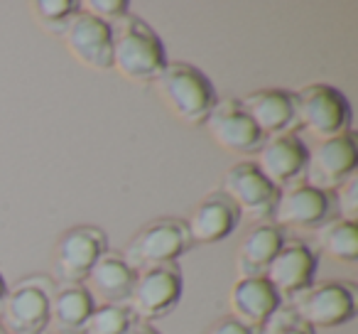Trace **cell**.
I'll return each mask as SVG.
<instances>
[{
  "label": "cell",
  "mask_w": 358,
  "mask_h": 334,
  "mask_svg": "<svg viewBox=\"0 0 358 334\" xmlns=\"http://www.w3.org/2000/svg\"><path fill=\"white\" fill-rule=\"evenodd\" d=\"M108 27L110 45H113L110 69H115L133 84H152L155 76L167 64L164 45L157 32L133 13H128Z\"/></svg>",
  "instance_id": "obj_1"
},
{
  "label": "cell",
  "mask_w": 358,
  "mask_h": 334,
  "mask_svg": "<svg viewBox=\"0 0 358 334\" xmlns=\"http://www.w3.org/2000/svg\"><path fill=\"white\" fill-rule=\"evenodd\" d=\"M152 89L167 111L187 125H201L219 101L211 79L194 64L167 62L155 76Z\"/></svg>",
  "instance_id": "obj_2"
},
{
  "label": "cell",
  "mask_w": 358,
  "mask_h": 334,
  "mask_svg": "<svg viewBox=\"0 0 358 334\" xmlns=\"http://www.w3.org/2000/svg\"><path fill=\"white\" fill-rule=\"evenodd\" d=\"M55 280L47 275H30L17 280L0 305V327L6 334H45L50 327V298Z\"/></svg>",
  "instance_id": "obj_3"
},
{
  "label": "cell",
  "mask_w": 358,
  "mask_h": 334,
  "mask_svg": "<svg viewBox=\"0 0 358 334\" xmlns=\"http://www.w3.org/2000/svg\"><path fill=\"white\" fill-rule=\"evenodd\" d=\"M189 229L187 221L177 216H159L152 219L128 241L123 258L130 263V268L138 273L155 265L177 263L179 256H185L192 249Z\"/></svg>",
  "instance_id": "obj_4"
},
{
  "label": "cell",
  "mask_w": 358,
  "mask_h": 334,
  "mask_svg": "<svg viewBox=\"0 0 358 334\" xmlns=\"http://www.w3.org/2000/svg\"><path fill=\"white\" fill-rule=\"evenodd\" d=\"M304 324L312 329H334L356 317V293L353 285L341 280H322L299 290L287 300Z\"/></svg>",
  "instance_id": "obj_5"
},
{
  "label": "cell",
  "mask_w": 358,
  "mask_h": 334,
  "mask_svg": "<svg viewBox=\"0 0 358 334\" xmlns=\"http://www.w3.org/2000/svg\"><path fill=\"white\" fill-rule=\"evenodd\" d=\"M294 111L297 125H302L317 140L336 138L348 133L351 125V106L348 99L329 84H307L294 91Z\"/></svg>",
  "instance_id": "obj_6"
},
{
  "label": "cell",
  "mask_w": 358,
  "mask_h": 334,
  "mask_svg": "<svg viewBox=\"0 0 358 334\" xmlns=\"http://www.w3.org/2000/svg\"><path fill=\"white\" fill-rule=\"evenodd\" d=\"M182 290H185V278L177 263L138 270L128 307L133 309L135 319L150 324L152 319L167 317L177 307V302L182 300Z\"/></svg>",
  "instance_id": "obj_7"
},
{
  "label": "cell",
  "mask_w": 358,
  "mask_h": 334,
  "mask_svg": "<svg viewBox=\"0 0 358 334\" xmlns=\"http://www.w3.org/2000/svg\"><path fill=\"white\" fill-rule=\"evenodd\" d=\"M358 167V145L353 133H341L336 138L317 140L312 150H307L304 165V185L319 192L336 190L343 180L356 172Z\"/></svg>",
  "instance_id": "obj_8"
},
{
  "label": "cell",
  "mask_w": 358,
  "mask_h": 334,
  "mask_svg": "<svg viewBox=\"0 0 358 334\" xmlns=\"http://www.w3.org/2000/svg\"><path fill=\"white\" fill-rule=\"evenodd\" d=\"M108 251V239L99 226L79 224L66 229L55 246L52 268L59 283H84L101 253Z\"/></svg>",
  "instance_id": "obj_9"
},
{
  "label": "cell",
  "mask_w": 358,
  "mask_h": 334,
  "mask_svg": "<svg viewBox=\"0 0 358 334\" xmlns=\"http://www.w3.org/2000/svg\"><path fill=\"white\" fill-rule=\"evenodd\" d=\"M226 197L236 204L241 216L263 224L273 216L275 202H278L280 190H275L255 167V162H236L231 165L224 175V187H221Z\"/></svg>",
  "instance_id": "obj_10"
},
{
  "label": "cell",
  "mask_w": 358,
  "mask_h": 334,
  "mask_svg": "<svg viewBox=\"0 0 358 334\" xmlns=\"http://www.w3.org/2000/svg\"><path fill=\"white\" fill-rule=\"evenodd\" d=\"M206 130L211 133L216 145L234 155H250L258 153L263 135L255 128L250 116L243 111V104L234 96L219 99L211 109V113L204 120Z\"/></svg>",
  "instance_id": "obj_11"
},
{
  "label": "cell",
  "mask_w": 358,
  "mask_h": 334,
  "mask_svg": "<svg viewBox=\"0 0 358 334\" xmlns=\"http://www.w3.org/2000/svg\"><path fill=\"white\" fill-rule=\"evenodd\" d=\"M307 150L309 148L304 145V140L292 130L270 135V138H263V143H260L255 167L275 190H285V187L294 185L304 172Z\"/></svg>",
  "instance_id": "obj_12"
},
{
  "label": "cell",
  "mask_w": 358,
  "mask_h": 334,
  "mask_svg": "<svg viewBox=\"0 0 358 334\" xmlns=\"http://www.w3.org/2000/svg\"><path fill=\"white\" fill-rule=\"evenodd\" d=\"M317 273V253L304 241H285L270 265L265 268L263 278L278 293L280 300H289L299 290L309 288Z\"/></svg>",
  "instance_id": "obj_13"
},
{
  "label": "cell",
  "mask_w": 358,
  "mask_h": 334,
  "mask_svg": "<svg viewBox=\"0 0 358 334\" xmlns=\"http://www.w3.org/2000/svg\"><path fill=\"white\" fill-rule=\"evenodd\" d=\"M329 209H331V202H329L327 192H319L309 185H294L280 190L278 202H275L273 219L275 226H285V229L294 231H312L319 229L324 221H329Z\"/></svg>",
  "instance_id": "obj_14"
},
{
  "label": "cell",
  "mask_w": 358,
  "mask_h": 334,
  "mask_svg": "<svg viewBox=\"0 0 358 334\" xmlns=\"http://www.w3.org/2000/svg\"><path fill=\"white\" fill-rule=\"evenodd\" d=\"M66 50L76 62L94 71H108L113 62V45H110V27L99 18L81 11L74 20L66 25L64 35Z\"/></svg>",
  "instance_id": "obj_15"
},
{
  "label": "cell",
  "mask_w": 358,
  "mask_h": 334,
  "mask_svg": "<svg viewBox=\"0 0 358 334\" xmlns=\"http://www.w3.org/2000/svg\"><path fill=\"white\" fill-rule=\"evenodd\" d=\"M238 219L241 214L234 202L221 190L211 192V195H206L194 207L192 216L187 219L192 244H201V246L219 244L221 239H226L238 226Z\"/></svg>",
  "instance_id": "obj_16"
},
{
  "label": "cell",
  "mask_w": 358,
  "mask_h": 334,
  "mask_svg": "<svg viewBox=\"0 0 358 334\" xmlns=\"http://www.w3.org/2000/svg\"><path fill=\"white\" fill-rule=\"evenodd\" d=\"M243 111L250 116L255 128L263 138L280 133H289L292 125H297V111H294V91L287 89H260L245 96Z\"/></svg>",
  "instance_id": "obj_17"
},
{
  "label": "cell",
  "mask_w": 358,
  "mask_h": 334,
  "mask_svg": "<svg viewBox=\"0 0 358 334\" xmlns=\"http://www.w3.org/2000/svg\"><path fill=\"white\" fill-rule=\"evenodd\" d=\"M229 305L234 319L253 329H263V324L282 305V300L265 278H238L229 293Z\"/></svg>",
  "instance_id": "obj_18"
},
{
  "label": "cell",
  "mask_w": 358,
  "mask_h": 334,
  "mask_svg": "<svg viewBox=\"0 0 358 334\" xmlns=\"http://www.w3.org/2000/svg\"><path fill=\"white\" fill-rule=\"evenodd\" d=\"M282 244V231L275 224H270V221L253 224V229L245 231V236L241 239L238 253H236L238 278H263L265 268L270 265V260L275 258Z\"/></svg>",
  "instance_id": "obj_19"
},
{
  "label": "cell",
  "mask_w": 358,
  "mask_h": 334,
  "mask_svg": "<svg viewBox=\"0 0 358 334\" xmlns=\"http://www.w3.org/2000/svg\"><path fill=\"white\" fill-rule=\"evenodd\" d=\"M94 307V295L84 283H57L50 298V324H55L57 332L76 334Z\"/></svg>",
  "instance_id": "obj_20"
},
{
  "label": "cell",
  "mask_w": 358,
  "mask_h": 334,
  "mask_svg": "<svg viewBox=\"0 0 358 334\" xmlns=\"http://www.w3.org/2000/svg\"><path fill=\"white\" fill-rule=\"evenodd\" d=\"M86 280L108 305H128L135 285V270L120 253L106 251L99 256Z\"/></svg>",
  "instance_id": "obj_21"
},
{
  "label": "cell",
  "mask_w": 358,
  "mask_h": 334,
  "mask_svg": "<svg viewBox=\"0 0 358 334\" xmlns=\"http://www.w3.org/2000/svg\"><path fill=\"white\" fill-rule=\"evenodd\" d=\"M317 244L329 258L353 263L358 258V226L346 219L324 221L317 229Z\"/></svg>",
  "instance_id": "obj_22"
},
{
  "label": "cell",
  "mask_w": 358,
  "mask_h": 334,
  "mask_svg": "<svg viewBox=\"0 0 358 334\" xmlns=\"http://www.w3.org/2000/svg\"><path fill=\"white\" fill-rule=\"evenodd\" d=\"M138 322L128 305H101L94 307L89 319L84 322V334H128L130 327Z\"/></svg>",
  "instance_id": "obj_23"
},
{
  "label": "cell",
  "mask_w": 358,
  "mask_h": 334,
  "mask_svg": "<svg viewBox=\"0 0 358 334\" xmlns=\"http://www.w3.org/2000/svg\"><path fill=\"white\" fill-rule=\"evenodd\" d=\"M32 13H35V18L45 30L62 37L66 25L81 13V3H74V0H35Z\"/></svg>",
  "instance_id": "obj_24"
},
{
  "label": "cell",
  "mask_w": 358,
  "mask_h": 334,
  "mask_svg": "<svg viewBox=\"0 0 358 334\" xmlns=\"http://www.w3.org/2000/svg\"><path fill=\"white\" fill-rule=\"evenodd\" d=\"M260 334H314V329L309 324H304L287 302H282L268 317Z\"/></svg>",
  "instance_id": "obj_25"
},
{
  "label": "cell",
  "mask_w": 358,
  "mask_h": 334,
  "mask_svg": "<svg viewBox=\"0 0 358 334\" xmlns=\"http://www.w3.org/2000/svg\"><path fill=\"white\" fill-rule=\"evenodd\" d=\"M81 11H86L89 15L99 18L106 25H113L115 20L125 18L130 13V3L128 0H86Z\"/></svg>",
  "instance_id": "obj_26"
},
{
  "label": "cell",
  "mask_w": 358,
  "mask_h": 334,
  "mask_svg": "<svg viewBox=\"0 0 358 334\" xmlns=\"http://www.w3.org/2000/svg\"><path fill=\"white\" fill-rule=\"evenodd\" d=\"M336 204H338V219H346L356 224V216H358V175L356 172L336 187Z\"/></svg>",
  "instance_id": "obj_27"
},
{
  "label": "cell",
  "mask_w": 358,
  "mask_h": 334,
  "mask_svg": "<svg viewBox=\"0 0 358 334\" xmlns=\"http://www.w3.org/2000/svg\"><path fill=\"white\" fill-rule=\"evenodd\" d=\"M206 334H260V329L248 327V324L238 322V319H234V317H224L211 324Z\"/></svg>",
  "instance_id": "obj_28"
},
{
  "label": "cell",
  "mask_w": 358,
  "mask_h": 334,
  "mask_svg": "<svg viewBox=\"0 0 358 334\" xmlns=\"http://www.w3.org/2000/svg\"><path fill=\"white\" fill-rule=\"evenodd\" d=\"M128 334H159V332L152 327V324H148V322H135L133 327H130Z\"/></svg>",
  "instance_id": "obj_29"
},
{
  "label": "cell",
  "mask_w": 358,
  "mask_h": 334,
  "mask_svg": "<svg viewBox=\"0 0 358 334\" xmlns=\"http://www.w3.org/2000/svg\"><path fill=\"white\" fill-rule=\"evenodd\" d=\"M6 293H8L6 278H3V275H0V305H3V300H6Z\"/></svg>",
  "instance_id": "obj_30"
},
{
  "label": "cell",
  "mask_w": 358,
  "mask_h": 334,
  "mask_svg": "<svg viewBox=\"0 0 358 334\" xmlns=\"http://www.w3.org/2000/svg\"><path fill=\"white\" fill-rule=\"evenodd\" d=\"M57 334H69V332H57Z\"/></svg>",
  "instance_id": "obj_31"
},
{
  "label": "cell",
  "mask_w": 358,
  "mask_h": 334,
  "mask_svg": "<svg viewBox=\"0 0 358 334\" xmlns=\"http://www.w3.org/2000/svg\"><path fill=\"white\" fill-rule=\"evenodd\" d=\"M0 334H3V327H0Z\"/></svg>",
  "instance_id": "obj_32"
},
{
  "label": "cell",
  "mask_w": 358,
  "mask_h": 334,
  "mask_svg": "<svg viewBox=\"0 0 358 334\" xmlns=\"http://www.w3.org/2000/svg\"><path fill=\"white\" fill-rule=\"evenodd\" d=\"M3 334H6V332H3Z\"/></svg>",
  "instance_id": "obj_33"
}]
</instances>
